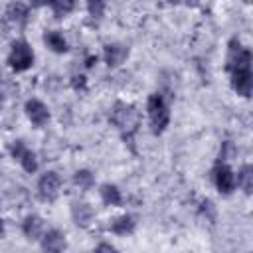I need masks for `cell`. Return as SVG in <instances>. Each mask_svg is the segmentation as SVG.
<instances>
[{
	"instance_id": "obj_22",
	"label": "cell",
	"mask_w": 253,
	"mask_h": 253,
	"mask_svg": "<svg viewBox=\"0 0 253 253\" xmlns=\"http://www.w3.org/2000/svg\"><path fill=\"white\" fill-rule=\"evenodd\" d=\"M71 87L75 91H85L87 89V77L85 75H73L71 77Z\"/></svg>"
},
{
	"instance_id": "obj_27",
	"label": "cell",
	"mask_w": 253,
	"mask_h": 253,
	"mask_svg": "<svg viewBox=\"0 0 253 253\" xmlns=\"http://www.w3.org/2000/svg\"><path fill=\"white\" fill-rule=\"evenodd\" d=\"M186 4H188V6H198L200 0H186Z\"/></svg>"
},
{
	"instance_id": "obj_11",
	"label": "cell",
	"mask_w": 253,
	"mask_h": 253,
	"mask_svg": "<svg viewBox=\"0 0 253 253\" xmlns=\"http://www.w3.org/2000/svg\"><path fill=\"white\" fill-rule=\"evenodd\" d=\"M128 57V47L123 43H107L103 47V59L109 67H119Z\"/></svg>"
},
{
	"instance_id": "obj_15",
	"label": "cell",
	"mask_w": 253,
	"mask_h": 253,
	"mask_svg": "<svg viewBox=\"0 0 253 253\" xmlns=\"http://www.w3.org/2000/svg\"><path fill=\"white\" fill-rule=\"evenodd\" d=\"M134 227H136V221H134V217L132 215H128V213H123V215H119V217H115L111 223H109V229L115 233V235H130L132 231H134Z\"/></svg>"
},
{
	"instance_id": "obj_10",
	"label": "cell",
	"mask_w": 253,
	"mask_h": 253,
	"mask_svg": "<svg viewBox=\"0 0 253 253\" xmlns=\"http://www.w3.org/2000/svg\"><path fill=\"white\" fill-rule=\"evenodd\" d=\"M40 247L43 251H63L67 247L63 231H59V229H45L42 239H40Z\"/></svg>"
},
{
	"instance_id": "obj_4",
	"label": "cell",
	"mask_w": 253,
	"mask_h": 253,
	"mask_svg": "<svg viewBox=\"0 0 253 253\" xmlns=\"http://www.w3.org/2000/svg\"><path fill=\"white\" fill-rule=\"evenodd\" d=\"M59 188H61V178L53 170H45L38 180V194L43 202H53L59 196Z\"/></svg>"
},
{
	"instance_id": "obj_8",
	"label": "cell",
	"mask_w": 253,
	"mask_h": 253,
	"mask_svg": "<svg viewBox=\"0 0 253 253\" xmlns=\"http://www.w3.org/2000/svg\"><path fill=\"white\" fill-rule=\"evenodd\" d=\"M6 20H8L12 26H16V28L26 26L28 20H30V6L24 4V2H20V0L10 2L8 8H6Z\"/></svg>"
},
{
	"instance_id": "obj_1",
	"label": "cell",
	"mask_w": 253,
	"mask_h": 253,
	"mask_svg": "<svg viewBox=\"0 0 253 253\" xmlns=\"http://www.w3.org/2000/svg\"><path fill=\"white\" fill-rule=\"evenodd\" d=\"M146 115L150 121V130L154 134H162L170 123V107L160 93H152L146 99Z\"/></svg>"
},
{
	"instance_id": "obj_14",
	"label": "cell",
	"mask_w": 253,
	"mask_h": 253,
	"mask_svg": "<svg viewBox=\"0 0 253 253\" xmlns=\"http://www.w3.org/2000/svg\"><path fill=\"white\" fill-rule=\"evenodd\" d=\"M99 196H101V202H103L105 206H113V208H117V206L123 204V194H121V190H119L117 184H111V182L101 184V188H99Z\"/></svg>"
},
{
	"instance_id": "obj_16",
	"label": "cell",
	"mask_w": 253,
	"mask_h": 253,
	"mask_svg": "<svg viewBox=\"0 0 253 253\" xmlns=\"http://www.w3.org/2000/svg\"><path fill=\"white\" fill-rule=\"evenodd\" d=\"M235 186H239L245 194H251V188H253V168H251V164L241 166V170L237 172V178H235Z\"/></svg>"
},
{
	"instance_id": "obj_18",
	"label": "cell",
	"mask_w": 253,
	"mask_h": 253,
	"mask_svg": "<svg viewBox=\"0 0 253 253\" xmlns=\"http://www.w3.org/2000/svg\"><path fill=\"white\" fill-rule=\"evenodd\" d=\"M73 184H75L79 190L87 192V190H91V188L95 186V174H93L91 170H87V168H81V170H77V172L73 174Z\"/></svg>"
},
{
	"instance_id": "obj_23",
	"label": "cell",
	"mask_w": 253,
	"mask_h": 253,
	"mask_svg": "<svg viewBox=\"0 0 253 253\" xmlns=\"http://www.w3.org/2000/svg\"><path fill=\"white\" fill-rule=\"evenodd\" d=\"M231 150H233V144H231L229 140H225V142H223V150L219 152V160H225V158H227V152H231Z\"/></svg>"
},
{
	"instance_id": "obj_2",
	"label": "cell",
	"mask_w": 253,
	"mask_h": 253,
	"mask_svg": "<svg viewBox=\"0 0 253 253\" xmlns=\"http://www.w3.org/2000/svg\"><path fill=\"white\" fill-rule=\"evenodd\" d=\"M109 121L125 134V136H130L136 126H138V113L132 105L128 103H123V101H117L111 109V115H109Z\"/></svg>"
},
{
	"instance_id": "obj_5",
	"label": "cell",
	"mask_w": 253,
	"mask_h": 253,
	"mask_svg": "<svg viewBox=\"0 0 253 253\" xmlns=\"http://www.w3.org/2000/svg\"><path fill=\"white\" fill-rule=\"evenodd\" d=\"M213 184H215V190L221 196L233 194V190H235V174H233V170L227 164L219 162L215 166V170H213Z\"/></svg>"
},
{
	"instance_id": "obj_7",
	"label": "cell",
	"mask_w": 253,
	"mask_h": 253,
	"mask_svg": "<svg viewBox=\"0 0 253 253\" xmlns=\"http://www.w3.org/2000/svg\"><path fill=\"white\" fill-rule=\"evenodd\" d=\"M229 81H231V89L239 95V97H249L251 89H253V75H251V67L249 69H231L229 71Z\"/></svg>"
},
{
	"instance_id": "obj_24",
	"label": "cell",
	"mask_w": 253,
	"mask_h": 253,
	"mask_svg": "<svg viewBox=\"0 0 253 253\" xmlns=\"http://www.w3.org/2000/svg\"><path fill=\"white\" fill-rule=\"evenodd\" d=\"M28 2H30L32 8H43V6H47V0H28Z\"/></svg>"
},
{
	"instance_id": "obj_20",
	"label": "cell",
	"mask_w": 253,
	"mask_h": 253,
	"mask_svg": "<svg viewBox=\"0 0 253 253\" xmlns=\"http://www.w3.org/2000/svg\"><path fill=\"white\" fill-rule=\"evenodd\" d=\"M105 4H107V0H87L89 16H91L93 20H101L103 14H105Z\"/></svg>"
},
{
	"instance_id": "obj_3",
	"label": "cell",
	"mask_w": 253,
	"mask_h": 253,
	"mask_svg": "<svg viewBox=\"0 0 253 253\" xmlns=\"http://www.w3.org/2000/svg\"><path fill=\"white\" fill-rule=\"evenodd\" d=\"M8 65L16 73H24L34 65V49L26 40H16L8 53Z\"/></svg>"
},
{
	"instance_id": "obj_21",
	"label": "cell",
	"mask_w": 253,
	"mask_h": 253,
	"mask_svg": "<svg viewBox=\"0 0 253 253\" xmlns=\"http://www.w3.org/2000/svg\"><path fill=\"white\" fill-rule=\"evenodd\" d=\"M8 150H10V156L18 162V160L22 158V154L28 150V146H26V142H24V140H12V142H10V146H8Z\"/></svg>"
},
{
	"instance_id": "obj_28",
	"label": "cell",
	"mask_w": 253,
	"mask_h": 253,
	"mask_svg": "<svg viewBox=\"0 0 253 253\" xmlns=\"http://www.w3.org/2000/svg\"><path fill=\"white\" fill-rule=\"evenodd\" d=\"M166 2H168V4H172V6H176V4H180L182 0H166Z\"/></svg>"
},
{
	"instance_id": "obj_19",
	"label": "cell",
	"mask_w": 253,
	"mask_h": 253,
	"mask_svg": "<svg viewBox=\"0 0 253 253\" xmlns=\"http://www.w3.org/2000/svg\"><path fill=\"white\" fill-rule=\"evenodd\" d=\"M18 164L24 168V172H28V174H36L38 172V156H36V152H32L30 148L22 154V158L18 160Z\"/></svg>"
},
{
	"instance_id": "obj_26",
	"label": "cell",
	"mask_w": 253,
	"mask_h": 253,
	"mask_svg": "<svg viewBox=\"0 0 253 253\" xmlns=\"http://www.w3.org/2000/svg\"><path fill=\"white\" fill-rule=\"evenodd\" d=\"M97 59H99L97 55H89V57L85 59V67H87V69H89V67H93V65L97 63Z\"/></svg>"
},
{
	"instance_id": "obj_17",
	"label": "cell",
	"mask_w": 253,
	"mask_h": 253,
	"mask_svg": "<svg viewBox=\"0 0 253 253\" xmlns=\"http://www.w3.org/2000/svg\"><path fill=\"white\" fill-rule=\"evenodd\" d=\"M47 6L55 18H65L75 10V0H47Z\"/></svg>"
},
{
	"instance_id": "obj_9",
	"label": "cell",
	"mask_w": 253,
	"mask_h": 253,
	"mask_svg": "<svg viewBox=\"0 0 253 253\" xmlns=\"http://www.w3.org/2000/svg\"><path fill=\"white\" fill-rule=\"evenodd\" d=\"M45 231V221L38 215V213H30L24 217L22 221V233L26 235V239L30 241H40L42 235Z\"/></svg>"
},
{
	"instance_id": "obj_13",
	"label": "cell",
	"mask_w": 253,
	"mask_h": 253,
	"mask_svg": "<svg viewBox=\"0 0 253 253\" xmlns=\"http://www.w3.org/2000/svg\"><path fill=\"white\" fill-rule=\"evenodd\" d=\"M43 43H45V47H47L49 51H53V53H65V51L69 49L67 40H65L63 34L57 32V30H45V32H43Z\"/></svg>"
},
{
	"instance_id": "obj_29",
	"label": "cell",
	"mask_w": 253,
	"mask_h": 253,
	"mask_svg": "<svg viewBox=\"0 0 253 253\" xmlns=\"http://www.w3.org/2000/svg\"><path fill=\"white\" fill-rule=\"evenodd\" d=\"M2 233H4V221H2V217H0V237H2Z\"/></svg>"
},
{
	"instance_id": "obj_12",
	"label": "cell",
	"mask_w": 253,
	"mask_h": 253,
	"mask_svg": "<svg viewBox=\"0 0 253 253\" xmlns=\"http://www.w3.org/2000/svg\"><path fill=\"white\" fill-rule=\"evenodd\" d=\"M93 208L85 202H75L71 204V219L75 221V225L79 227H89L93 221Z\"/></svg>"
},
{
	"instance_id": "obj_6",
	"label": "cell",
	"mask_w": 253,
	"mask_h": 253,
	"mask_svg": "<svg viewBox=\"0 0 253 253\" xmlns=\"http://www.w3.org/2000/svg\"><path fill=\"white\" fill-rule=\"evenodd\" d=\"M24 111H26L28 121H30L34 126H38V128L45 126L47 121H49V109H47V105H45L43 101H40V99H28L26 105H24Z\"/></svg>"
},
{
	"instance_id": "obj_25",
	"label": "cell",
	"mask_w": 253,
	"mask_h": 253,
	"mask_svg": "<svg viewBox=\"0 0 253 253\" xmlns=\"http://www.w3.org/2000/svg\"><path fill=\"white\" fill-rule=\"evenodd\" d=\"M97 251H115V245H111V243H99L97 245Z\"/></svg>"
},
{
	"instance_id": "obj_30",
	"label": "cell",
	"mask_w": 253,
	"mask_h": 253,
	"mask_svg": "<svg viewBox=\"0 0 253 253\" xmlns=\"http://www.w3.org/2000/svg\"><path fill=\"white\" fill-rule=\"evenodd\" d=\"M2 101H4V93H2V89H0V105H2Z\"/></svg>"
}]
</instances>
